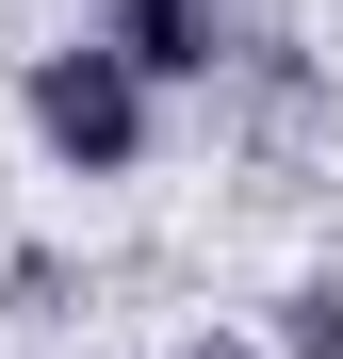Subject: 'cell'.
<instances>
[{
    "label": "cell",
    "instance_id": "cell-1",
    "mask_svg": "<svg viewBox=\"0 0 343 359\" xmlns=\"http://www.w3.org/2000/svg\"><path fill=\"white\" fill-rule=\"evenodd\" d=\"M17 114H33V147L66 163V180H131V163H147V131H163V98H147L131 66H114L98 33H82V49H33Z\"/></svg>",
    "mask_w": 343,
    "mask_h": 359
},
{
    "label": "cell",
    "instance_id": "cell-4",
    "mask_svg": "<svg viewBox=\"0 0 343 359\" xmlns=\"http://www.w3.org/2000/svg\"><path fill=\"white\" fill-rule=\"evenodd\" d=\"M163 359H262L246 327H180V343H163Z\"/></svg>",
    "mask_w": 343,
    "mask_h": 359
},
{
    "label": "cell",
    "instance_id": "cell-3",
    "mask_svg": "<svg viewBox=\"0 0 343 359\" xmlns=\"http://www.w3.org/2000/svg\"><path fill=\"white\" fill-rule=\"evenodd\" d=\"M262 359H343V278H295V294H278Z\"/></svg>",
    "mask_w": 343,
    "mask_h": 359
},
{
    "label": "cell",
    "instance_id": "cell-2",
    "mask_svg": "<svg viewBox=\"0 0 343 359\" xmlns=\"http://www.w3.org/2000/svg\"><path fill=\"white\" fill-rule=\"evenodd\" d=\"M98 49H114L147 98H180V82H213V66H229V0H114Z\"/></svg>",
    "mask_w": 343,
    "mask_h": 359
}]
</instances>
